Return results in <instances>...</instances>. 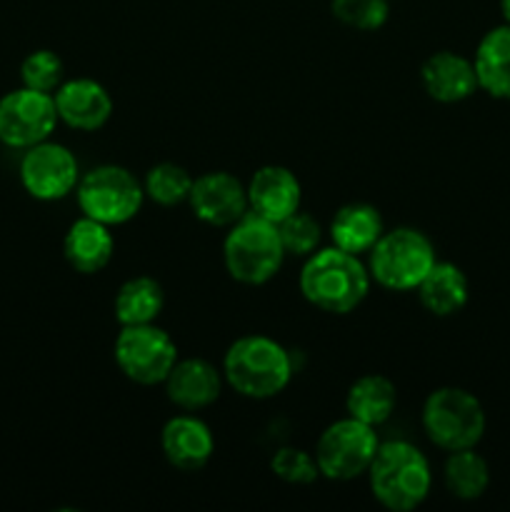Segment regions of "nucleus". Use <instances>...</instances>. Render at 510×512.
<instances>
[{"label":"nucleus","mask_w":510,"mask_h":512,"mask_svg":"<svg viewBox=\"0 0 510 512\" xmlns=\"http://www.w3.org/2000/svg\"><path fill=\"white\" fill-rule=\"evenodd\" d=\"M370 270L358 255L340 248H323L308 255L300 270V293L323 313H353L370 290Z\"/></svg>","instance_id":"nucleus-1"},{"label":"nucleus","mask_w":510,"mask_h":512,"mask_svg":"<svg viewBox=\"0 0 510 512\" xmlns=\"http://www.w3.org/2000/svg\"><path fill=\"white\" fill-rule=\"evenodd\" d=\"M370 493L390 512H410L425 503L433 485L430 463L408 440L378 445L368 468Z\"/></svg>","instance_id":"nucleus-2"},{"label":"nucleus","mask_w":510,"mask_h":512,"mask_svg":"<svg viewBox=\"0 0 510 512\" xmlns=\"http://www.w3.org/2000/svg\"><path fill=\"white\" fill-rule=\"evenodd\" d=\"M223 378L250 400H268L283 393L293 380V360L280 343L265 335H243L223 358Z\"/></svg>","instance_id":"nucleus-3"},{"label":"nucleus","mask_w":510,"mask_h":512,"mask_svg":"<svg viewBox=\"0 0 510 512\" xmlns=\"http://www.w3.org/2000/svg\"><path fill=\"white\" fill-rule=\"evenodd\" d=\"M223 260L228 275L238 283L263 285L273 280L285 260L278 225L255 213H245L225 235Z\"/></svg>","instance_id":"nucleus-4"},{"label":"nucleus","mask_w":510,"mask_h":512,"mask_svg":"<svg viewBox=\"0 0 510 512\" xmlns=\"http://www.w3.org/2000/svg\"><path fill=\"white\" fill-rule=\"evenodd\" d=\"M435 260L438 258L428 235L415 228H393L385 230L370 248L368 270L380 288L405 293L418 288Z\"/></svg>","instance_id":"nucleus-5"},{"label":"nucleus","mask_w":510,"mask_h":512,"mask_svg":"<svg viewBox=\"0 0 510 512\" xmlns=\"http://www.w3.org/2000/svg\"><path fill=\"white\" fill-rule=\"evenodd\" d=\"M423 430L445 453L475 448L485 435V410L468 390L438 388L425 398Z\"/></svg>","instance_id":"nucleus-6"},{"label":"nucleus","mask_w":510,"mask_h":512,"mask_svg":"<svg viewBox=\"0 0 510 512\" xmlns=\"http://www.w3.org/2000/svg\"><path fill=\"white\" fill-rule=\"evenodd\" d=\"M80 213L98 223L123 225L140 213L145 190L140 180L123 165H98L80 175L75 185Z\"/></svg>","instance_id":"nucleus-7"},{"label":"nucleus","mask_w":510,"mask_h":512,"mask_svg":"<svg viewBox=\"0 0 510 512\" xmlns=\"http://www.w3.org/2000/svg\"><path fill=\"white\" fill-rule=\"evenodd\" d=\"M378 445L380 440L373 425H365L348 415L320 433L315 443V463L323 478L348 483L368 473Z\"/></svg>","instance_id":"nucleus-8"},{"label":"nucleus","mask_w":510,"mask_h":512,"mask_svg":"<svg viewBox=\"0 0 510 512\" xmlns=\"http://www.w3.org/2000/svg\"><path fill=\"white\" fill-rule=\"evenodd\" d=\"M113 355L128 380L138 385H160L178 363V345L155 323L123 325L115 338Z\"/></svg>","instance_id":"nucleus-9"},{"label":"nucleus","mask_w":510,"mask_h":512,"mask_svg":"<svg viewBox=\"0 0 510 512\" xmlns=\"http://www.w3.org/2000/svg\"><path fill=\"white\" fill-rule=\"evenodd\" d=\"M58 120L53 93H40L25 85L10 90L0 98V143L28 150L48 140Z\"/></svg>","instance_id":"nucleus-10"},{"label":"nucleus","mask_w":510,"mask_h":512,"mask_svg":"<svg viewBox=\"0 0 510 512\" xmlns=\"http://www.w3.org/2000/svg\"><path fill=\"white\" fill-rule=\"evenodd\" d=\"M80 180V168L75 155L65 145L43 143L33 145L20 158V183L25 193L43 203L63 200L75 190Z\"/></svg>","instance_id":"nucleus-11"},{"label":"nucleus","mask_w":510,"mask_h":512,"mask_svg":"<svg viewBox=\"0 0 510 512\" xmlns=\"http://www.w3.org/2000/svg\"><path fill=\"white\" fill-rule=\"evenodd\" d=\"M188 203L195 218L213 228H230L248 213V190L225 170L205 173L193 180Z\"/></svg>","instance_id":"nucleus-12"},{"label":"nucleus","mask_w":510,"mask_h":512,"mask_svg":"<svg viewBox=\"0 0 510 512\" xmlns=\"http://www.w3.org/2000/svg\"><path fill=\"white\" fill-rule=\"evenodd\" d=\"M53 98L58 118L83 133L100 130L113 115V98H110L108 88L93 78L63 80Z\"/></svg>","instance_id":"nucleus-13"},{"label":"nucleus","mask_w":510,"mask_h":512,"mask_svg":"<svg viewBox=\"0 0 510 512\" xmlns=\"http://www.w3.org/2000/svg\"><path fill=\"white\" fill-rule=\"evenodd\" d=\"M248 210L278 225L295 210H300L303 190L298 178L283 165H263L248 183Z\"/></svg>","instance_id":"nucleus-14"},{"label":"nucleus","mask_w":510,"mask_h":512,"mask_svg":"<svg viewBox=\"0 0 510 512\" xmlns=\"http://www.w3.org/2000/svg\"><path fill=\"white\" fill-rule=\"evenodd\" d=\"M160 448L165 460L183 473L205 468L215 453V440L208 425L195 415H175L163 425Z\"/></svg>","instance_id":"nucleus-15"},{"label":"nucleus","mask_w":510,"mask_h":512,"mask_svg":"<svg viewBox=\"0 0 510 512\" xmlns=\"http://www.w3.org/2000/svg\"><path fill=\"white\" fill-rule=\"evenodd\" d=\"M223 390V373L203 358L178 360L165 378V393L173 405L188 413L210 408Z\"/></svg>","instance_id":"nucleus-16"},{"label":"nucleus","mask_w":510,"mask_h":512,"mask_svg":"<svg viewBox=\"0 0 510 512\" xmlns=\"http://www.w3.org/2000/svg\"><path fill=\"white\" fill-rule=\"evenodd\" d=\"M420 80H423L425 93L438 103H460L480 88L473 60L453 50H440L430 55L420 68Z\"/></svg>","instance_id":"nucleus-17"},{"label":"nucleus","mask_w":510,"mask_h":512,"mask_svg":"<svg viewBox=\"0 0 510 512\" xmlns=\"http://www.w3.org/2000/svg\"><path fill=\"white\" fill-rule=\"evenodd\" d=\"M115 240L108 225L93 218H78L63 238V255L75 273L95 275L110 263Z\"/></svg>","instance_id":"nucleus-18"},{"label":"nucleus","mask_w":510,"mask_h":512,"mask_svg":"<svg viewBox=\"0 0 510 512\" xmlns=\"http://www.w3.org/2000/svg\"><path fill=\"white\" fill-rule=\"evenodd\" d=\"M475 75L480 90L498 100H510V25L488 30L475 50Z\"/></svg>","instance_id":"nucleus-19"},{"label":"nucleus","mask_w":510,"mask_h":512,"mask_svg":"<svg viewBox=\"0 0 510 512\" xmlns=\"http://www.w3.org/2000/svg\"><path fill=\"white\" fill-rule=\"evenodd\" d=\"M415 290H418L423 308L433 313L435 318H450V315L460 313L468 303V278L455 263L435 260V265Z\"/></svg>","instance_id":"nucleus-20"},{"label":"nucleus","mask_w":510,"mask_h":512,"mask_svg":"<svg viewBox=\"0 0 510 512\" xmlns=\"http://www.w3.org/2000/svg\"><path fill=\"white\" fill-rule=\"evenodd\" d=\"M383 233V218H380L378 208L368 203L343 205L330 223V238H333L335 248L348 250L353 255L370 253V248L378 243Z\"/></svg>","instance_id":"nucleus-21"},{"label":"nucleus","mask_w":510,"mask_h":512,"mask_svg":"<svg viewBox=\"0 0 510 512\" xmlns=\"http://www.w3.org/2000/svg\"><path fill=\"white\" fill-rule=\"evenodd\" d=\"M398 403V390L385 375H363L350 385L345 395V410L350 418L360 420L365 425H383L393 415Z\"/></svg>","instance_id":"nucleus-22"},{"label":"nucleus","mask_w":510,"mask_h":512,"mask_svg":"<svg viewBox=\"0 0 510 512\" xmlns=\"http://www.w3.org/2000/svg\"><path fill=\"white\" fill-rule=\"evenodd\" d=\"M165 293L158 280L138 275L120 285L115 295V320L120 325H148L163 313Z\"/></svg>","instance_id":"nucleus-23"},{"label":"nucleus","mask_w":510,"mask_h":512,"mask_svg":"<svg viewBox=\"0 0 510 512\" xmlns=\"http://www.w3.org/2000/svg\"><path fill=\"white\" fill-rule=\"evenodd\" d=\"M490 485V468L475 448L455 450L445 460V488L458 500H478Z\"/></svg>","instance_id":"nucleus-24"},{"label":"nucleus","mask_w":510,"mask_h":512,"mask_svg":"<svg viewBox=\"0 0 510 512\" xmlns=\"http://www.w3.org/2000/svg\"><path fill=\"white\" fill-rule=\"evenodd\" d=\"M190 188H193V175L175 163H160L148 170L145 175L143 190L153 203L163 205V208H173L188 200Z\"/></svg>","instance_id":"nucleus-25"},{"label":"nucleus","mask_w":510,"mask_h":512,"mask_svg":"<svg viewBox=\"0 0 510 512\" xmlns=\"http://www.w3.org/2000/svg\"><path fill=\"white\" fill-rule=\"evenodd\" d=\"M65 65L53 50H33L20 65V80L25 88L40 90V93H55L63 85Z\"/></svg>","instance_id":"nucleus-26"},{"label":"nucleus","mask_w":510,"mask_h":512,"mask_svg":"<svg viewBox=\"0 0 510 512\" xmlns=\"http://www.w3.org/2000/svg\"><path fill=\"white\" fill-rule=\"evenodd\" d=\"M330 10L348 28L378 30L388 20L390 3L388 0H330Z\"/></svg>","instance_id":"nucleus-27"},{"label":"nucleus","mask_w":510,"mask_h":512,"mask_svg":"<svg viewBox=\"0 0 510 512\" xmlns=\"http://www.w3.org/2000/svg\"><path fill=\"white\" fill-rule=\"evenodd\" d=\"M280 240H283L285 255H300V258H308L310 253H315L320 243V225L313 215L300 213L295 210L293 215H288L285 220L278 223Z\"/></svg>","instance_id":"nucleus-28"},{"label":"nucleus","mask_w":510,"mask_h":512,"mask_svg":"<svg viewBox=\"0 0 510 512\" xmlns=\"http://www.w3.org/2000/svg\"><path fill=\"white\" fill-rule=\"evenodd\" d=\"M270 470L275 473V478L290 485H310L320 478L315 455L300 448H280L270 460Z\"/></svg>","instance_id":"nucleus-29"},{"label":"nucleus","mask_w":510,"mask_h":512,"mask_svg":"<svg viewBox=\"0 0 510 512\" xmlns=\"http://www.w3.org/2000/svg\"><path fill=\"white\" fill-rule=\"evenodd\" d=\"M500 13H503V20L510 25V0H500Z\"/></svg>","instance_id":"nucleus-30"}]
</instances>
